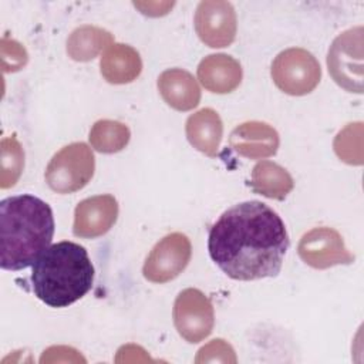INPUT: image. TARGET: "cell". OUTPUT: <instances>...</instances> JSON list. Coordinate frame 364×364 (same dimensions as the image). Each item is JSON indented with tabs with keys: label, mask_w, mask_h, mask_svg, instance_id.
Segmentation results:
<instances>
[{
	"label": "cell",
	"mask_w": 364,
	"mask_h": 364,
	"mask_svg": "<svg viewBox=\"0 0 364 364\" xmlns=\"http://www.w3.org/2000/svg\"><path fill=\"white\" fill-rule=\"evenodd\" d=\"M94 282V266L85 247L74 242L48 246L34 262L33 291L50 307L61 309L85 296Z\"/></svg>",
	"instance_id": "3957f363"
},
{
	"label": "cell",
	"mask_w": 364,
	"mask_h": 364,
	"mask_svg": "<svg viewBox=\"0 0 364 364\" xmlns=\"http://www.w3.org/2000/svg\"><path fill=\"white\" fill-rule=\"evenodd\" d=\"M28 55L26 48L16 40L1 38V67L4 73L21 70L27 64Z\"/></svg>",
	"instance_id": "7402d4cb"
},
{
	"label": "cell",
	"mask_w": 364,
	"mask_h": 364,
	"mask_svg": "<svg viewBox=\"0 0 364 364\" xmlns=\"http://www.w3.org/2000/svg\"><path fill=\"white\" fill-rule=\"evenodd\" d=\"M337 156L350 165L363 164V124L354 122L343 128L334 139Z\"/></svg>",
	"instance_id": "ffe728a7"
},
{
	"label": "cell",
	"mask_w": 364,
	"mask_h": 364,
	"mask_svg": "<svg viewBox=\"0 0 364 364\" xmlns=\"http://www.w3.org/2000/svg\"><path fill=\"white\" fill-rule=\"evenodd\" d=\"M172 316L179 336L188 343H199L213 330V306L198 289H185L178 294Z\"/></svg>",
	"instance_id": "52a82bcc"
},
{
	"label": "cell",
	"mask_w": 364,
	"mask_h": 364,
	"mask_svg": "<svg viewBox=\"0 0 364 364\" xmlns=\"http://www.w3.org/2000/svg\"><path fill=\"white\" fill-rule=\"evenodd\" d=\"M236 13L229 1L205 0L198 4L195 30L206 46L212 48L228 47L236 37Z\"/></svg>",
	"instance_id": "30bf717a"
},
{
	"label": "cell",
	"mask_w": 364,
	"mask_h": 364,
	"mask_svg": "<svg viewBox=\"0 0 364 364\" xmlns=\"http://www.w3.org/2000/svg\"><path fill=\"white\" fill-rule=\"evenodd\" d=\"M300 259L314 269H328L337 264H350L354 256L344 245L341 235L327 226L314 228L304 233L299 242Z\"/></svg>",
	"instance_id": "9c48e42d"
},
{
	"label": "cell",
	"mask_w": 364,
	"mask_h": 364,
	"mask_svg": "<svg viewBox=\"0 0 364 364\" xmlns=\"http://www.w3.org/2000/svg\"><path fill=\"white\" fill-rule=\"evenodd\" d=\"M118 216V202L112 195H97L81 200L74 212L73 233L94 239L105 235Z\"/></svg>",
	"instance_id": "8fae6325"
},
{
	"label": "cell",
	"mask_w": 364,
	"mask_h": 364,
	"mask_svg": "<svg viewBox=\"0 0 364 364\" xmlns=\"http://www.w3.org/2000/svg\"><path fill=\"white\" fill-rule=\"evenodd\" d=\"M95 159L84 142L61 148L46 168V182L57 193H73L82 189L92 178Z\"/></svg>",
	"instance_id": "277c9868"
},
{
	"label": "cell",
	"mask_w": 364,
	"mask_h": 364,
	"mask_svg": "<svg viewBox=\"0 0 364 364\" xmlns=\"http://www.w3.org/2000/svg\"><path fill=\"white\" fill-rule=\"evenodd\" d=\"M250 186L259 195L283 200L291 192L294 181L283 166L272 161H262L252 171Z\"/></svg>",
	"instance_id": "e0dca14e"
},
{
	"label": "cell",
	"mask_w": 364,
	"mask_h": 364,
	"mask_svg": "<svg viewBox=\"0 0 364 364\" xmlns=\"http://www.w3.org/2000/svg\"><path fill=\"white\" fill-rule=\"evenodd\" d=\"M242 67L228 54H210L198 65V78L210 92L228 94L236 90L242 81Z\"/></svg>",
	"instance_id": "4fadbf2b"
},
{
	"label": "cell",
	"mask_w": 364,
	"mask_h": 364,
	"mask_svg": "<svg viewBox=\"0 0 364 364\" xmlns=\"http://www.w3.org/2000/svg\"><path fill=\"white\" fill-rule=\"evenodd\" d=\"M185 132L193 148L210 158L216 156L223 135V124L215 109L203 108L192 114L186 121Z\"/></svg>",
	"instance_id": "9a60e30c"
},
{
	"label": "cell",
	"mask_w": 364,
	"mask_h": 364,
	"mask_svg": "<svg viewBox=\"0 0 364 364\" xmlns=\"http://www.w3.org/2000/svg\"><path fill=\"white\" fill-rule=\"evenodd\" d=\"M54 235L51 208L37 196L17 195L0 203V266L21 270L50 246Z\"/></svg>",
	"instance_id": "7a4b0ae2"
},
{
	"label": "cell",
	"mask_w": 364,
	"mask_h": 364,
	"mask_svg": "<svg viewBox=\"0 0 364 364\" xmlns=\"http://www.w3.org/2000/svg\"><path fill=\"white\" fill-rule=\"evenodd\" d=\"M196 363H205V361H222V363H236L235 351L229 343H226L222 338L212 340L206 346H203L198 351V357L195 360Z\"/></svg>",
	"instance_id": "603a6c76"
},
{
	"label": "cell",
	"mask_w": 364,
	"mask_h": 364,
	"mask_svg": "<svg viewBox=\"0 0 364 364\" xmlns=\"http://www.w3.org/2000/svg\"><path fill=\"white\" fill-rule=\"evenodd\" d=\"M158 90L164 101L178 111L193 109L200 101V88L196 80L182 68L165 70L158 77Z\"/></svg>",
	"instance_id": "5bb4252c"
},
{
	"label": "cell",
	"mask_w": 364,
	"mask_h": 364,
	"mask_svg": "<svg viewBox=\"0 0 364 364\" xmlns=\"http://www.w3.org/2000/svg\"><path fill=\"white\" fill-rule=\"evenodd\" d=\"M24 168V152L14 136L1 141V179L3 189L13 186Z\"/></svg>",
	"instance_id": "44dd1931"
},
{
	"label": "cell",
	"mask_w": 364,
	"mask_h": 364,
	"mask_svg": "<svg viewBox=\"0 0 364 364\" xmlns=\"http://www.w3.org/2000/svg\"><path fill=\"white\" fill-rule=\"evenodd\" d=\"M321 68L316 57L300 47L277 54L272 64V78L279 90L289 95H306L320 82Z\"/></svg>",
	"instance_id": "5b68a950"
},
{
	"label": "cell",
	"mask_w": 364,
	"mask_h": 364,
	"mask_svg": "<svg viewBox=\"0 0 364 364\" xmlns=\"http://www.w3.org/2000/svg\"><path fill=\"white\" fill-rule=\"evenodd\" d=\"M88 138L95 151L102 154H115L128 145L131 132L122 122L100 119L92 125Z\"/></svg>",
	"instance_id": "d6986e66"
},
{
	"label": "cell",
	"mask_w": 364,
	"mask_h": 364,
	"mask_svg": "<svg viewBox=\"0 0 364 364\" xmlns=\"http://www.w3.org/2000/svg\"><path fill=\"white\" fill-rule=\"evenodd\" d=\"M101 74L111 84H127L134 81L142 70V61L135 48L128 44L114 43L102 54Z\"/></svg>",
	"instance_id": "2e32d148"
},
{
	"label": "cell",
	"mask_w": 364,
	"mask_h": 364,
	"mask_svg": "<svg viewBox=\"0 0 364 364\" xmlns=\"http://www.w3.org/2000/svg\"><path fill=\"white\" fill-rule=\"evenodd\" d=\"M289 245L282 218L259 200L242 202L225 210L212 225L208 239L212 260L235 280L276 276Z\"/></svg>",
	"instance_id": "6da1fadb"
},
{
	"label": "cell",
	"mask_w": 364,
	"mask_h": 364,
	"mask_svg": "<svg viewBox=\"0 0 364 364\" xmlns=\"http://www.w3.org/2000/svg\"><path fill=\"white\" fill-rule=\"evenodd\" d=\"M333 80L348 92H363V27H353L337 36L327 54Z\"/></svg>",
	"instance_id": "8992f818"
},
{
	"label": "cell",
	"mask_w": 364,
	"mask_h": 364,
	"mask_svg": "<svg viewBox=\"0 0 364 364\" xmlns=\"http://www.w3.org/2000/svg\"><path fill=\"white\" fill-rule=\"evenodd\" d=\"M112 44L109 31L95 26L77 27L67 40V54L75 61H90Z\"/></svg>",
	"instance_id": "ac0fdd59"
},
{
	"label": "cell",
	"mask_w": 364,
	"mask_h": 364,
	"mask_svg": "<svg viewBox=\"0 0 364 364\" xmlns=\"http://www.w3.org/2000/svg\"><path fill=\"white\" fill-rule=\"evenodd\" d=\"M277 131L260 121H249L236 127L229 136L230 148L250 159H263L274 155L279 148Z\"/></svg>",
	"instance_id": "7c38bea8"
},
{
	"label": "cell",
	"mask_w": 364,
	"mask_h": 364,
	"mask_svg": "<svg viewBox=\"0 0 364 364\" xmlns=\"http://www.w3.org/2000/svg\"><path fill=\"white\" fill-rule=\"evenodd\" d=\"M192 255L189 239L179 232L162 237L148 255L142 273L152 283H166L178 277L188 266Z\"/></svg>",
	"instance_id": "ba28073f"
}]
</instances>
